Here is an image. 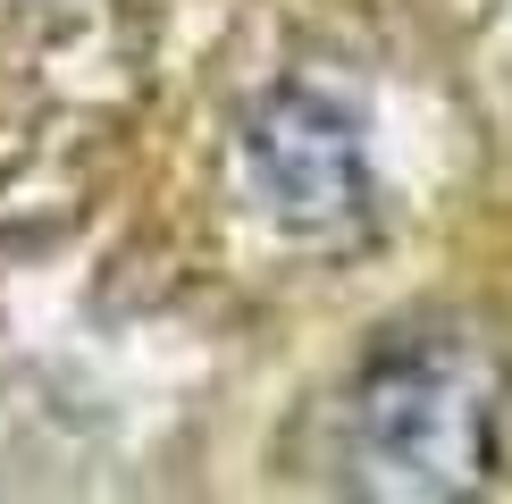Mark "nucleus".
<instances>
[{
    "label": "nucleus",
    "instance_id": "f257e3e1",
    "mask_svg": "<svg viewBox=\"0 0 512 504\" xmlns=\"http://www.w3.org/2000/svg\"><path fill=\"white\" fill-rule=\"evenodd\" d=\"M361 420H370V446L403 471L395 488H462L487 462V404H471L462 378H445L437 362L387 370Z\"/></svg>",
    "mask_w": 512,
    "mask_h": 504
},
{
    "label": "nucleus",
    "instance_id": "f03ea898",
    "mask_svg": "<svg viewBox=\"0 0 512 504\" xmlns=\"http://www.w3.org/2000/svg\"><path fill=\"white\" fill-rule=\"evenodd\" d=\"M252 152H261V177L286 219H345V210H361V152L345 135V118H328L311 93H277L261 126H252Z\"/></svg>",
    "mask_w": 512,
    "mask_h": 504
}]
</instances>
